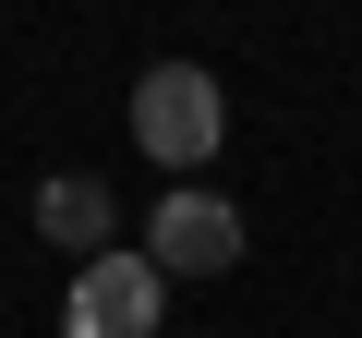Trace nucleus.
I'll list each match as a JSON object with an SVG mask.
<instances>
[{"instance_id": "f257e3e1", "label": "nucleus", "mask_w": 362, "mask_h": 338, "mask_svg": "<svg viewBox=\"0 0 362 338\" xmlns=\"http://www.w3.org/2000/svg\"><path fill=\"white\" fill-rule=\"evenodd\" d=\"M218 133H230V97H218L206 61H145V85H133V145H145L157 169H206Z\"/></svg>"}, {"instance_id": "f03ea898", "label": "nucleus", "mask_w": 362, "mask_h": 338, "mask_svg": "<svg viewBox=\"0 0 362 338\" xmlns=\"http://www.w3.org/2000/svg\"><path fill=\"white\" fill-rule=\"evenodd\" d=\"M157 314H169V278L145 254H97L61 290V338H157Z\"/></svg>"}, {"instance_id": "20e7f679", "label": "nucleus", "mask_w": 362, "mask_h": 338, "mask_svg": "<svg viewBox=\"0 0 362 338\" xmlns=\"http://www.w3.org/2000/svg\"><path fill=\"white\" fill-rule=\"evenodd\" d=\"M37 230L73 254V266H97V254H121L109 230H121V206H109V182H85V169H61V182H37Z\"/></svg>"}, {"instance_id": "7ed1b4c3", "label": "nucleus", "mask_w": 362, "mask_h": 338, "mask_svg": "<svg viewBox=\"0 0 362 338\" xmlns=\"http://www.w3.org/2000/svg\"><path fill=\"white\" fill-rule=\"evenodd\" d=\"M145 266H157V278H230V266H242V206H230V194H157Z\"/></svg>"}]
</instances>
